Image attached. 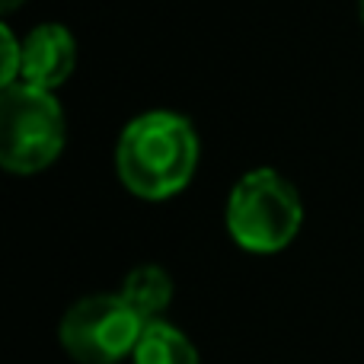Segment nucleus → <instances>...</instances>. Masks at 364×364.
<instances>
[{
	"label": "nucleus",
	"mask_w": 364,
	"mask_h": 364,
	"mask_svg": "<svg viewBox=\"0 0 364 364\" xmlns=\"http://www.w3.org/2000/svg\"><path fill=\"white\" fill-rule=\"evenodd\" d=\"M26 0H0V16L4 13H10V10H16V6H23Z\"/></svg>",
	"instance_id": "1a4fd4ad"
},
{
	"label": "nucleus",
	"mask_w": 364,
	"mask_h": 364,
	"mask_svg": "<svg viewBox=\"0 0 364 364\" xmlns=\"http://www.w3.org/2000/svg\"><path fill=\"white\" fill-rule=\"evenodd\" d=\"M198 134L179 112L154 109L128 122L115 147L122 186L147 201H164L182 192L198 170Z\"/></svg>",
	"instance_id": "f257e3e1"
},
{
	"label": "nucleus",
	"mask_w": 364,
	"mask_h": 364,
	"mask_svg": "<svg viewBox=\"0 0 364 364\" xmlns=\"http://www.w3.org/2000/svg\"><path fill=\"white\" fill-rule=\"evenodd\" d=\"M64 109L48 90L13 83L0 90V170L32 176L51 166L64 151Z\"/></svg>",
	"instance_id": "7ed1b4c3"
},
{
	"label": "nucleus",
	"mask_w": 364,
	"mask_h": 364,
	"mask_svg": "<svg viewBox=\"0 0 364 364\" xmlns=\"http://www.w3.org/2000/svg\"><path fill=\"white\" fill-rule=\"evenodd\" d=\"M122 297L138 316H144L147 323L160 320L166 307L173 301V278L160 265H138L128 272L125 284H122Z\"/></svg>",
	"instance_id": "423d86ee"
},
{
	"label": "nucleus",
	"mask_w": 364,
	"mask_h": 364,
	"mask_svg": "<svg viewBox=\"0 0 364 364\" xmlns=\"http://www.w3.org/2000/svg\"><path fill=\"white\" fill-rule=\"evenodd\" d=\"M132 358L134 364H201L198 352L186 339V333H179L176 326H170L164 320L147 323Z\"/></svg>",
	"instance_id": "0eeeda50"
},
{
	"label": "nucleus",
	"mask_w": 364,
	"mask_h": 364,
	"mask_svg": "<svg viewBox=\"0 0 364 364\" xmlns=\"http://www.w3.org/2000/svg\"><path fill=\"white\" fill-rule=\"evenodd\" d=\"M19 48L23 42H16L10 26L0 23V90L19 83Z\"/></svg>",
	"instance_id": "6e6552de"
},
{
	"label": "nucleus",
	"mask_w": 364,
	"mask_h": 364,
	"mask_svg": "<svg viewBox=\"0 0 364 364\" xmlns=\"http://www.w3.org/2000/svg\"><path fill=\"white\" fill-rule=\"evenodd\" d=\"M77 68V38L61 23H42L23 38L19 80L55 93L70 80Z\"/></svg>",
	"instance_id": "39448f33"
},
{
	"label": "nucleus",
	"mask_w": 364,
	"mask_h": 364,
	"mask_svg": "<svg viewBox=\"0 0 364 364\" xmlns=\"http://www.w3.org/2000/svg\"><path fill=\"white\" fill-rule=\"evenodd\" d=\"M147 320L122 294H93L77 301L61 320V346L80 364H119L134 352Z\"/></svg>",
	"instance_id": "20e7f679"
},
{
	"label": "nucleus",
	"mask_w": 364,
	"mask_h": 364,
	"mask_svg": "<svg viewBox=\"0 0 364 364\" xmlns=\"http://www.w3.org/2000/svg\"><path fill=\"white\" fill-rule=\"evenodd\" d=\"M358 10H361V23H364V0H358Z\"/></svg>",
	"instance_id": "9d476101"
},
{
	"label": "nucleus",
	"mask_w": 364,
	"mask_h": 364,
	"mask_svg": "<svg viewBox=\"0 0 364 364\" xmlns=\"http://www.w3.org/2000/svg\"><path fill=\"white\" fill-rule=\"evenodd\" d=\"M304 224V205L297 188L282 173L250 170L240 176L227 198V230L233 243L256 256L282 252Z\"/></svg>",
	"instance_id": "f03ea898"
}]
</instances>
